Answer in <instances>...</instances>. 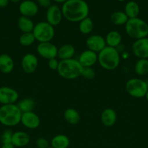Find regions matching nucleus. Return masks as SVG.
I'll list each match as a JSON object with an SVG mask.
<instances>
[{
    "mask_svg": "<svg viewBox=\"0 0 148 148\" xmlns=\"http://www.w3.org/2000/svg\"><path fill=\"white\" fill-rule=\"evenodd\" d=\"M61 10L63 17L71 23H79L89 14V7L85 0H68Z\"/></svg>",
    "mask_w": 148,
    "mask_h": 148,
    "instance_id": "1",
    "label": "nucleus"
},
{
    "mask_svg": "<svg viewBox=\"0 0 148 148\" xmlns=\"http://www.w3.org/2000/svg\"><path fill=\"white\" fill-rule=\"evenodd\" d=\"M22 112L16 104L1 105L0 107V124L7 127H15L21 121Z\"/></svg>",
    "mask_w": 148,
    "mask_h": 148,
    "instance_id": "2",
    "label": "nucleus"
},
{
    "mask_svg": "<svg viewBox=\"0 0 148 148\" xmlns=\"http://www.w3.org/2000/svg\"><path fill=\"white\" fill-rule=\"evenodd\" d=\"M120 54L115 48L106 46L98 53V63L105 70L112 71L119 66Z\"/></svg>",
    "mask_w": 148,
    "mask_h": 148,
    "instance_id": "3",
    "label": "nucleus"
},
{
    "mask_svg": "<svg viewBox=\"0 0 148 148\" xmlns=\"http://www.w3.org/2000/svg\"><path fill=\"white\" fill-rule=\"evenodd\" d=\"M83 66L74 58L66 60H60L59 62L57 72L61 77L66 79H74L81 75Z\"/></svg>",
    "mask_w": 148,
    "mask_h": 148,
    "instance_id": "4",
    "label": "nucleus"
},
{
    "mask_svg": "<svg viewBox=\"0 0 148 148\" xmlns=\"http://www.w3.org/2000/svg\"><path fill=\"white\" fill-rule=\"evenodd\" d=\"M125 30L126 34L135 40L148 36V24L139 17L129 19L125 25Z\"/></svg>",
    "mask_w": 148,
    "mask_h": 148,
    "instance_id": "5",
    "label": "nucleus"
},
{
    "mask_svg": "<svg viewBox=\"0 0 148 148\" xmlns=\"http://www.w3.org/2000/svg\"><path fill=\"white\" fill-rule=\"evenodd\" d=\"M33 34L36 40L39 43L51 42L55 36V28L52 25L45 21L39 22L34 25Z\"/></svg>",
    "mask_w": 148,
    "mask_h": 148,
    "instance_id": "6",
    "label": "nucleus"
},
{
    "mask_svg": "<svg viewBox=\"0 0 148 148\" xmlns=\"http://www.w3.org/2000/svg\"><path fill=\"white\" fill-rule=\"evenodd\" d=\"M126 90L133 98H142L146 95L148 90V85L147 81L140 78H131L126 82Z\"/></svg>",
    "mask_w": 148,
    "mask_h": 148,
    "instance_id": "7",
    "label": "nucleus"
},
{
    "mask_svg": "<svg viewBox=\"0 0 148 148\" xmlns=\"http://www.w3.org/2000/svg\"><path fill=\"white\" fill-rule=\"evenodd\" d=\"M58 49L54 43L51 42L39 43L36 47V51L41 57L45 59H54L57 56Z\"/></svg>",
    "mask_w": 148,
    "mask_h": 148,
    "instance_id": "8",
    "label": "nucleus"
},
{
    "mask_svg": "<svg viewBox=\"0 0 148 148\" xmlns=\"http://www.w3.org/2000/svg\"><path fill=\"white\" fill-rule=\"evenodd\" d=\"M18 98L19 94L17 90L8 86L0 87V103L1 105L15 104Z\"/></svg>",
    "mask_w": 148,
    "mask_h": 148,
    "instance_id": "9",
    "label": "nucleus"
},
{
    "mask_svg": "<svg viewBox=\"0 0 148 148\" xmlns=\"http://www.w3.org/2000/svg\"><path fill=\"white\" fill-rule=\"evenodd\" d=\"M131 51L138 59H148V37L135 40L131 46Z\"/></svg>",
    "mask_w": 148,
    "mask_h": 148,
    "instance_id": "10",
    "label": "nucleus"
},
{
    "mask_svg": "<svg viewBox=\"0 0 148 148\" xmlns=\"http://www.w3.org/2000/svg\"><path fill=\"white\" fill-rule=\"evenodd\" d=\"M86 46L89 50L98 53L107 46L105 39L100 35H91L86 40Z\"/></svg>",
    "mask_w": 148,
    "mask_h": 148,
    "instance_id": "11",
    "label": "nucleus"
},
{
    "mask_svg": "<svg viewBox=\"0 0 148 148\" xmlns=\"http://www.w3.org/2000/svg\"><path fill=\"white\" fill-rule=\"evenodd\" d=\"M39 66V60L33 53H26L21 60V67L26 74H32L36 70Z\"/></svg>",
    "mask_w": 148,
    "mask_h": 148,
    "instance_id": "12",
    "label": "nucleus"
},
{
    "mask_svg": "<svg viewBox=\"0 0 148 148\" xmlns=\"http://www.w3.org/2000/svg\"><path fill=\"white\" fill-rule=\"evenodd\" d=\"M62 10L56 4H52L47 8L46 14V22L53 27L58 25L62 19Z\"/></svg>",
    "mask_w": 148,
    "mask_h": 148,
    "instance_id": "13",
    "label": "nucleus"
},
{
    "mask_svg": "<svg viewBox=\"0 0 148 148\" xmlns=\"http://www.w3.org/2000/svg\"><path fill=\"white\" fill-rule=\"evenodd\" d=\"M19 12L21 16L30 18L39 12V5L32 0H24L19 5Z\"/></svg>",
    "mask_w": 148,
    "mask_h": 148,
    "instance_id": "14",
    "label": "nucleus"
},
{
    "mask_svg": "<svg viewBox=\"0 0 148 148\" xmlns=\"http://www.w3.org/2000/svg\"><path fill=\"white\" fill-rule=\"evenodd\" d=\"M20 123H22V124L27 129L36 130L40 126L41 121L39 116L33 111H31L22 114Z\"/></svg>",
    "mask_w": 148,
    "mask_h": 148,
    "instance_id": "15",
    "label": "nucleus"
},
{
    "mask_svg": "<svg viewBox=\"0 0 148 148\" xmlns=\"http://www.w3.org/2000/svg\"><path fill=\"white\" fill-rule=\"evenodd\" d=\"M78 61L83 67H92L98 62V53L87 49L80 54Z\"/></svg>",
    "mask_w": 148,
    "mask_h": 148,
    "instance_id": "16",
    "label": "nucleus"
},
{
    "mask_svg": "<svg viewBox=\"0 0 148 148\" xmlns=\"http://www.w3.org/2000/svg\"><path fill=\"white\" fill-rule=\"evenodd\" d=\"M100 120L104 127H111L115 125L117 121V114L113 108H107L102 112Z\"/></svg>",
    "mask_w": 148,
    "mask_h": 148,
    "instance_id": "17",
    "label": "nucleus"
},
{
    "mask_svg": "<svg viewBox=\"0 0 148 148\" xmlns=\"http://www.w3.org/2000/svg\"><path fill=\"white\" fill-rule=\"evenodd\" d=\"M30 143V136L23 131H17L13 132L12 143L15 147H23L28 145Z\"/></svg>",
    "mask_w": 148,
    "mask_h": 148,
    "instance_id": "18",
    "label": "nucleus"
},
{
    "mask_svg": "<svg viewBox=\"0 0 148 148\" xmlns=\"http://www.w3.org/2000/svg\"><path fill=\"white\" fill-rule=\"evenodd\" d=\"M14 60L10 55L2 53L0 55V72L4 74H9L14 69Z\"/></svg>",
    "mask_w": 148,
    "mask_h": 148,
    "instance_id": "19",
    "label": "nucleus"
},
{
    "mask_svg": "<svg viewBox=\"0 0 148 148\" xmlns=\"http://www.w3.org/2000/svg\"><path fill=\"white\" fill-rule=\"evenodd\" d=\"M75 49L72 44L62 45L58 49L57 51V57L60 60H66V59H73L75 55Z\"/></svg>",
    "mask_w": 148,
    "mask_h": 148,
    "instance_id": "20",
    "label": "nucleus"
},
{
    "mask_svg": "<svg viewBox=\"0 0 148 148\" xmlns=\"http://www.w3.org/2000/svg\"><path fill=\"white\" fill-rule=\"evenodd\" d=\"M104 39L107 46L116 48L121 43L122 36L116 30H111L107 33Z\"/></svg>",
    "mask_w": 148,
    "mask_h": 148,
    "instance_id": "21",
    "label": "nucleus"
},
{
    "mask_svg": "<svg viewBox=\"0 0 148 148\" xmlns=\"http://www.w3.org/2000/svg\"><path fill=\"white\" fill-rule=\"evenodd\" d=\"M17 27L23 33H32L34 28V23L30 17L20 16L17 20Z\"/></svg>",
    "mask_w": 148,
    "mask_h": 148,
    "instance_id": "22",
    "label": "nucleus"
},
{
    "mask_svg": "<svg viewBox=\"0 0 148 148\" xmlns=\"http://www.w3.org/2000/svg\"><path fill=\"white\" fill-rule=\"evenodd\" d=\"M64 119L68 124L75 125L79 123L81 120V116L76 109L68 108L64 112Z\"/></svg>",
    "mask_w": 148,
    "mask_h": 148,
    "instance_id": "23",
    "label": "nucleus"
},
{
    "mask_svg": "<svg viewBox=\"0 0 148 148\" xmlns=\"http://www.w3.org/2000/svg\"><path fill=\"white\" fill-rule=\"evenodd\" d=\"M70 145V140L65 134L55 135L51 140V147L53 148H68Z\"/></svg>",
    "mask_w": 148,
    "mask_h": 148,
    "instance_id": "24",
    "label": "nucleus"
},
{
    "mask_svg": "<svg viewBox=\"0 0 148 148\" xmlns=\"http://www.w3.org/2000/svg\"><path fill=\"white\" fill-rule=\"evenodd\" d=\"M124 12L126 13L129 19L138 17L140 12V7L136 1H130L125 5Z\"/></svg>",
    "mask_w": 148,
    "mask_h": 148,
    "instance_id": "25",
    "label": "nucleus"
},
{
    "mask_svg": "<svg viewBox=\"0 0 148 148\" xmlns=\"http://www.w3.org/2000/svg\"><path fill=\"white\" fill-rule=\"evenodd\" d=\"M16 105L20 110V111L23 113L31 112L33 111V109L36 107V101L31 98H26L24 99L19 101Z\"/></svg>",
    "mask_w": 148,
    "mask_h": 148,
    "instance_id": "26",
    "label": "nucleus"
},
{
    "mask_svg": "<svg viewBox=\"0 0 148 148\" xmlns=\"http://www.w3.org/2000/svg\"><path fill=\"white\" fill-rule=\"evenodd\" d=\"M110 22L115 25H126L129 20V17L124 12L116 11L111 14L110 17Z\"/></svg>",
    "mask_w": 148,
    "mask_h": 148,
    "instance_id": "27",
    "label": "nucleus"
},
{
    "mask_svg": "<svg viewBox=\"0 0 148 148\" xmlns=\"http://www.w3.org/2000/svg\"><path fill=\"white\" fill-rule=\"evenodd\" d=\"M135 73L139 76H145L148 74V59H139L134 65Z\"/></svg>",
    "mask_w": 148,
    "mask_h": 148,
    "instance_id": "28",
    "label": "nucleus"
},
{
    "mask_svg": "<svg viewBox=\"0 0 148 148\" xmlns=\"http://www.w3.org/2000/svg\"><path fill=\"white\" fill-rule=\"evenodd\" d=\"M78 28L82 34H89L94 29V23L89 17H87L79 22Z\"/></svg>",
    "mask_w": 148,
    "mask_h": 148,
    "instance_id": "29",
    "label": "nucleus"
},
{
    "mask_svg": "<svg viewBox=\"0 0 148 148\" xmlns=\"http://www.w3.org/2000/svg\"><path fill=\"white\" fill-rule=\"evenodd\" d=\"M35 41H36V38L33 36V33H23L19 38V43L24 47L31 46Z\"/></svg>",
    "mask_w": 148,
    "mask_h": 148,
    "instance_id": "30",
    "label": "nucleus"
},
{
    "mask_svg": "<svg viewBox=\"0 0 148 148\" xmlns=\"http://www.w3.org/2000/svg\"><path fill=\"white\" fill-rule=\"evenodd\" d=\"M13 132L10 129H7L3 132L0 137V140H1V144H6V143H11L12 139Z\"/></svg>",
    "mask_w": 148,
    "mask_h": 148,
    "instance_id": "31",
    "label": "nucleus"
},
{
    "mask_svg": "<svg viewBox=\"0 0 148 148\" xmlns=\"http://www.w3.org/2000/svg\"><path fill=\"white\" fill-rule=\"evenodd\" d=\"M81 77L87 79H91L95 77V71L92 67H83Z\"/></svg>",
    "mask_w": 148,
    "mask_h": 148,
    "instance_id": "32",
    "label": "nucleus"
},
{
    "mask_svg": "<svg viewBox=\"0 0 148 148\" xmlns=\"http://www.w3.org/2000/svg\"><path fill=\"white\" fill-rule=\"evenodd\" d=\"M36 145L37 148H48L49 147V142L44 137H39L36 140Z\"/></svg>",
    "mask_w": 148,
    "mask_h": 148,
    "instance_id": "33",
    "label": "nucleus"
},
{
    "mask_svg": "<svg viewBox=\"0 0 148 148\" xmlns=\"http://www.w3.org/2000/svg\"><path fill=\"white\" fill-rule=\"evenodd\" d=\"M59 62L57 59V58L49 59V60H48V66H49L51 70H57Z\"/></svg>",
    "mask_w": 148,
    "mask_h": 148,
    "instance_id": "34",
    "label": "nucleus"
},
{
    "mask_svg": "<svg viewBox=\"0 0 148 148\" xmlns=\"http://www.w3.org/2000/svg\"><path fill=\"white\" fill-rule=\"evenodd\" d=\"M37 4L44 8H49L52 5V0H37Z\"/></svg>",
    "mask_w": 148,
    "mask_h": 148,
    "instance_id": "35",
    "label": "nucleus"
},
{
    "mask_svg": "<svg viewBox=\"0 0 148 148\" xmlns=\"http://www.w3.org/2000/svg\"><path fill=\"white\" fill-rule=\"evenodd\" d=\"M9 0H0V8H3L8 5Z\"/></svg>",
    "mask_w": 148,
    "mask_h": 148,
    "instance_id": "36",
    "label": "nucleus"
},
{
    "mask_svg": "<svg viewBox=\"0 0 148 148\" xmlns=\"http://www.w3.org/2000/svg\"><path fill=\"white\" fill-rule=\"evenodd\" d=\"M14 145H13L12 143H6V144H2L1 145V148H15Z\"/></svg>",
    "mask_w": 148,
    "mask_h": 148,
    "instance_id": "37",
    "label": "nucleus"
},
{
    "mask_svg": "<svg viewBox=\"0 0 148 148\" xmlns=\"http://www.w3.org/2000/svg\"><path fill=\"white\" fill-rule=\"evenodd\" d=\"M54 1L57 3H63L64 4V3H65V1H68V0H54Z\"/></svg>",
    "mask_w": 148,
    "mask_h": 148,
    "instance_id": "38",
    "label": "nucleus"
},
{
    "mask_svg": "<svg viewBox=\"0 0 148 148\" xmlns=\"http://www.w3.org/2000/svg\"><path fill=\"white\" fill-rule=\"evenodd\" d=\"M20 1V0H9V1H11V2H12V3H17V2H19Z\"/></svg>",
    "mask_w": 148,
    "mask_h": 148,
    "instance_id": "39",
    "label": "nucleus"
},
{
    "mask_svg": "<svg viewBox=\"0 0 148 148\" xmlns=\"http://www.w3.org/2000/svg\"><path fill=\"white\" fill-rule=\"evenodd\" d=\"M145 98H146L147 101V102H148V90H147V92L146 95H145Z\"/></svg>",
    "mask_w": 148,
    "mask_h": 148,
    "instance_id": "40",
    "label": "nucleus"
},
{
    "mask_svg": "<svg viewBox=\"0 0 148 148\" xmlns=\"http://www.w3.org/2000/svg\"><path fill=\"white\" fill-rule=\"evenodd\" d=\"M118 1H124V0H118Z\"/></svg>",
    "mask_w": 148,
    "mask_h": 148,
    "instance_id": "41",
    "label": "nucleus"
},
{
    "mask_svg": "<svg viewBox=\"0 0 148 148\" xmlns=\"http://www.w3.org/2000/svg\"><path fill=\"white\" fill-rule=\"evenodd\" d=\"M147 85H148V79H147Z\"/></svg>",
    "mask_w": 148,
    "mask_h": 148,
    "instance_id": "42",
    "label": "nucleus"
},
{
    "mask_svg": "<svg viewBox=\"0 0 148 148\" xmlns=\"http://www.w3.org/2000/svg\"><path fill=\"white\" fill-rule=\"evenodd\" d=\"M48 148H53V147H48Z\"/></svg>",
    "mask_w": 148,
    "mask_h": 148,
    "instance_id": "43",
    "label": "nucleus"
}]
</instances>
